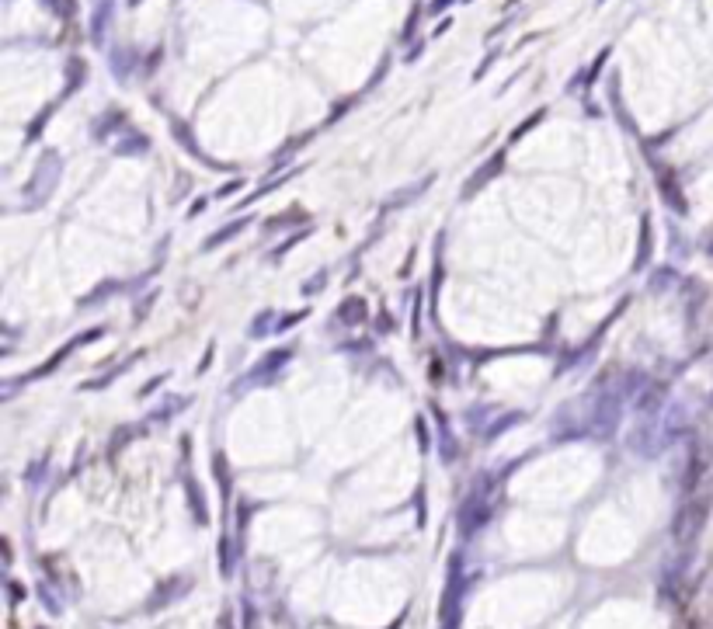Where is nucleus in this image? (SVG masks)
I'll return each instance as SVG.
<instances>
[{
	"label": "nucleus",
	"mask_w": 713,
	"mask_h": 629,
	"mask_svg": "<svg viewBox=\"0 0 713 629\" xmlns=\"http://www.w3.org/2000/svg\"><path fill=\"white\" fill-rule=\"evenodd\" d=\"M707 518H710V497H689L679 511H675V522H672V536L675 543H693L703 529H707Z\"/></svg>",
	"instance_id": "nucleus-1"
}]
</instances>
